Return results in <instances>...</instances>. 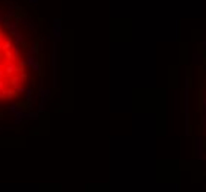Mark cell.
<instances>
[{"mask_svg":"<svg viewBox=\"0 0 206 192\" xmlns=\"http://www.w3.org/2000/svg\"><path fill=\"white\" fill-rule=\"evenodd\" d=\"M46 37L21 0H0V123L35 117L46 89Z\"/></svg>","mask_w":206,"mask_h":192,"instance_id":"obj_1","label":"cell"}]
</instances>
